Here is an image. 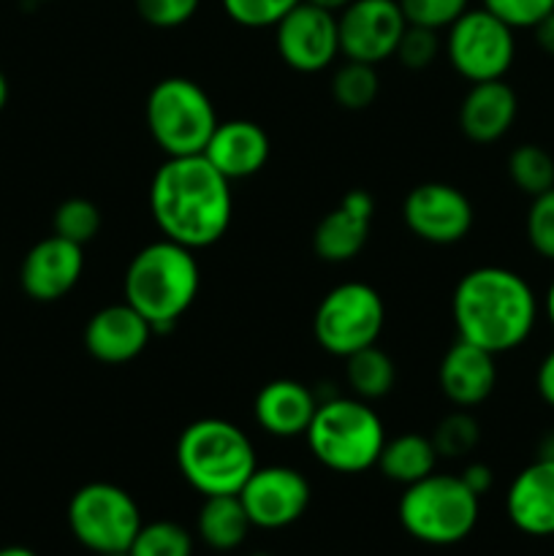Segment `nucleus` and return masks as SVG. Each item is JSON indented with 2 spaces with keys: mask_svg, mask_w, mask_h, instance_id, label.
Instances as JSON below:
<instances>
[{
  "mask_svg": "<svg viewBox=\"0 0 554 556\" xmlns=\"http://www.w3.org/2000/svg\"><path fill=\"white\" fill-rule=\"evenodd\" d=\"M150 212L163 239L193 253L212 248L231 226V182L204 155L166 157L152 174Z\"/></svg>",
  "mask_w": 554,
  "mask_h": 556,
  "instance_id": "1",
  "label": "nucleus"
},
{
  "mask_svg": "<svg viewBox=\"0 0 554 556\" xmlns=\"http://www.w3.org/2000/svg\"><path fill=\"white\" fill-rule=\"evenodd\" d=\"M451 315L459 340L500 356L525 345L532 334L538 299L519 271L478 266L456 282Z\"/></svg>",
  "mask_w": 554,
  "mask_h": 556,
  "instance_id": "2",
  "label": "nucleus"
},
{
  "mask_svg": "<svg viewBox=\"0 0 554 556\" xmlns=\"http://www.w3.org/2000/svg\"><path fill=\"white\" fill-rule=\"evenodd\" d=\"M201 271L193 250L158 239L130 258L123 277L125 302L152 326L168 331L193 307L199 296Z\"/></svg>",
  "mask_w": 554,
  "mask_h": 556,
  "instance_id": "3",
  "label": "nucleus"
},
{
  "mask_svg": "<svg viewBox=\"0 0 554 556\" xmlns=\"http://www.w3.org/2000/svg\"><path fill=\"white\" fill-rule=\"evenodd\" d=\"M177 467L188 486L204 497L239 494L259 459L248 434L226 418H199L177 440Z\"/></svg>",
  "mask_w": 554,
  "mask_h": 556,
  "instance_id": "4",
  "label": "nucleus"
},
{
  "mask_svg": "<svg viewBox=\"0 0 554 556\" xmlns=\"http://www.w3.org/2000/svg\"><path fill=\"white\" fill-rule=\"evenodd\" d=\"M310 454L331 472L356 476L378 465L386 445V427L369 402L358 396L335 394L318 402L307 432Z\"/></svg>",
  "mask_w": 554,
  "mask_h": 556,
  "instance_id": "5",
  "label": "nucleus"
},
{
  "mask_svg": "<svg viewBox=\"0 0 554 556\" xmlns=\"http://www.w3.org/2000/svg\"><path fill=\"white\" fill-rule=\"evenodd\" d=\"M481 497L462 481V476H432L411 483L402 492L396 516L402 530L418 543L454 546L465 541L478 525Z\"/></svg>",
  "mask_w": 554,
  "mask_h": 556,
  "instance_id": "6",
  "label": "nucleus"
},
{
  "mask_svg": "<svg viewBox=\"0 0 554 556\" xmlns=\"http://www.w3.org/2000/svg\"><path fill=\"white\" fill-rule=\"evenodd\" d=\"M147 130L166 157L201 155L217 128L212 98L188 76H166L150 90L144 103Z\"/></svg>",
  "mask_w": 554,
  "mask_h": 556,
  "instance_id": "7",
  "label": "nucleus"
},
{
  "mask_svg": "<svg viewBox=\"0 0 554 556\" xmlns=\"http://www.w3.org/2000/svg\"><path fill=\"white\" fill-rule=\"evenodd\" d=\"M386 326V304L367 282H340L318 302L313 315L315 342L337 358L378 345Z\"/></svg>",
  "mask_w": 554,
  "mask_h": 556,
  "instance_id": "8",
  "label": "nucleus"
},
{
  "mask_svg": "<svg viewBox=\"0 0 554 556\" xmlns=\"http://www.w3.org/2000/svg\"><path fill=\"white\" fill-rule=\"evenodd\" d=\"M141 525L136 500L114 483H85L68 503L71 532L98 556L128 552Z\"/></svg>",
  "mask_w": 554,
  "mask_h": 556,
  "instance_id": "9",
  "label": "nucleus"
},
{
  "mask_svg": "<svg viewBox=\"0 0 554 556\" xmlns=\"http://www.w3.org/2000/svg\"><path fill=\"white\" fill-rule=\"evenodd\" d=\"M445 54L462 79L476 81L503 79L516 58L514 27L481 9H467L445 36Z\"/></svg>",
  "mask_w": 554,
  "mask_h": 556,
  "instance_id": "10",
  "label": "nucleus"
},
{
  "mask_svg": "<svg viewBox=\"0 0 554 556\" xmlns=\"http://www.w3.org/2000/svg\"><path fill=\"white\" fill-rule=\"evenodd\" d=\"M405 27L407 20L396 0H351L337 14L340 54L356 63H383L394 58Z\"/></svg>",
  "mask_w": 554,
  "mask_h": 556,
  "instance_id": "11",
  "label": "nucleus"
},
{
  "mask_svg": "<svg viewBox=\"0 0 554 556\" xmlns=\"http://www.w3.org/2000/svg\"><path fill=\"white\" fill-rule=\"evenodd\" d=\"M275 47L282 63L299 74L329 68L340 54L337 14L302 0L275 25Z\"/></svg>",
  "mask_w": 554,
  "mask_h": 556,
  "instance_id": "12",
  "label": "nucleus"
},
{
  "mask_svg": "<svg viewBox=\"0 0 554 556\" xmlns=\"http://www.w3.org/2000/svg\"><path fill=\"white\" fill-rule=\"evenodd\" d=\"M407 231L429 244H456L476 223L473 201L456 185L421 182L402 201Z\"/></svg>",
  "mask_w": 554,
  "mask_h": 556,
  "instance_id": "13",
  "label": "nucleus"
},
{
  "mask_svg": "<svg viewBox=\"0 0 554 556\" xmlns=\"http://www.w3.org/2000/svg\"><path fill=\"white\" fill-rule=\"evenodd\" d=\"M250 525L259 530H282L304 516L310 505V483L299 470L286 465L255 467L239 489Z\"/></svg>",
  "mask_w": 554,
  "mask_h": 556,
  "instance_id": "14",
  "label": "nucleus"
},
{
  "mask_svg": "<svg viewBox=\"0 0 554 556\" xmlns=\"http://www.w3.org/2000/svg\"><path fill=\"white\" fill-rule=\"evenodd\" d=\"M81 271H85V248L52 233L27 250L20 269V282L22 291L33 302L49 304L68 296L76 282L81 280Z\"/></svg>",
  "mask_w": 554,
  "mask_h": 556,
  "instance_id": "15",
  "label": "nucleus"
},
{
  "mask_svg": "<svg viewBox=\"0 0 554 556\" xmlns=\"http://www.w3.org/2000/svg\"><path fill=\"white\" fill-rule=\"evenodd\" d=\"M375 201L367 190L353 188L340 199V204L320 217L313 231V250L326 264H348L356 258L369 239Z\"/></svg>",
  "mask_w": 554,
  "mask_h": 556,
  "instance_id": "16",
  "label": "nucleus"
},
{
  "mask_svg": "<svg viewBox=\"0 0 554 556\" xmlns=\"http://www.w3.org/2000/svg\"><path fill=\"white\" fill-rule=\"evenodd\" d=\"M152 326L130 307L128 302L101 307L85 326V348L96 362L130 364L147 351L152 340Z\"/></svg>",
  "mask_w": 554,
  "mask_h": 556,
  "instance_id": "17",
  "label": "nucleus"
},
{
  "mask_svg": "<svg viewBox=\"0 0 554 556\" xmlns=\"http://www.w3.org/2000/svg\"><path fill=\"white\" fill-rule=\"evenodd\" d=\"M511 525L532 538L554 535V459L541 456L511 481L505 494Z\"/></svg>",
  "mask_w": 554,
  "mask_h": 556,
  "instance_id": "18",
  "label": "nucleus"
},
{
  "mask_svg": "<svg viewBox=\"0 0 554 556\" xmlns=\"http://www.w3.org/2000/svg\"><path fill=\"white\" fill-rule=\"evenodd\" d=\"M201 155L228 179L255 177L269 161V136L253 119H226L217 123Z\"/></svg>",
  "mask_w": 554,
  "mask_h": 556,
  "instance_id": "19",
  "label": "nucleus"
},
{
  "mask_svg": "<svg viewBox=\"0 0 554 556\" xmlns=\"http://www.w3.org/2000/svg\"><path fill=\"white\" fill-rule=\"evenodd\" d=\"M438 383L451 405L462 407V410L481 405L492 396L494 386H498L494 353L470 345L465 340H456L440 358Z\"/></svg>",
  "mask_w": 554,
  "mask_h": 556,
  "instance_id": "20",
  "label": "nucleus"
},
{
  "mask_svg": "<svg viewBox=\"0 0 554 556\" xmlns=\"http://www.w3.org/2000/svg\"><path fill=\"white\" fill-rule=\"evenodd\" d=\"M315 410H318L315 391L291 378L269 380L266 386H261L253 400L255 424L266 434L280 440L304 438Z\"/></svg>",
  "mask_w": 554,
  "mask_h": 556,
  "instance_id": "21",
  "label": "nucleus"
},
{
  "mask_svg": "<svg viewBox=\"0 0 554 556\" xmlns=\"http://www.w3.org/2000/svg\"><path fill=\"white\" fill-rule=\"evenodd\" d=\"M519 114V98L503 79L470 85L459 106V128L476 144L500 141Z\"/></svg>",
  "mask_w": 554,
  "mask_h": 556,
  "instance_id": "22",
  "label": "nucleus"
},
{
  "mask_svg": "<svg viewBox=\"0 0 554 556\" xmlns=\"http://www.w3.org/2000/svg\"><path fill=\"white\" fill-rule=\"evenodd\" d=\"M196 527L206 546L215 552H231L242 546L253 525L239 494H217V497H204Z\"/></svg>",
  "mask_w": 554,
  "mask_h": 556,
  "instance_id": "23",
  "label": "nucleus"
},
{
  "mask_svg": "<svg viewBox=\"0 0 554 556\" xmlns=\"http://www.w3.org/2000/svg\"><path fill=\"white\" fill-rule=\"evenodd\" d=\"M438 451H435L432 438L424 434H400V438L386 440L383 451L378 456V470L383 472L389 481L411 486V483L421 481V478L432 476L435 465H438Z\"/></svg>",
  "mask_w": 554,
  "mask_h": 556,
  "instance_id": "24",
  "label": "nucleus"
},
{
  "mask_svg": "<svg viewBox=\"0 0 554 556\" xmlns=\"http://www.w3.org/2000/svg\"><path fill=\"white\" fill-rule=\"evenodd\" d=\"M345 380L351 394L358 396V400H383L396 383L394 362L378 345H369L345 358Z\"/></svg>",
  "mask_w": 554,
  "mask_h": 556,
  "instance_id": "25",
  "label": "nucleus"
},
{
  "mask_svg": "<svg viewBox=\"0 0 554 556\" xmlns=\"http://www.w3.org/2000/svg\"><path fill=\"white\" fill-rule=\"evenodd\" d=\"M378 74L375 65L345 60L331 76V98L345 112H364L378 98Z\"/></svg>",
  "mask_w": 554,
  "mask_h": 556,
  "instance_id": "26",
  "label": "nucleus"
},
{
  "mask_svg": "<svg viewBox=\"0 0 554 556\" xmlns=\"http://www.w3.org/2000/svg\"><path fill=\"white\" fill-rule=\"evenodd\" d=\"M508 177L521 193L536 199L554 188V157L541 144H519L508 155Z\"/></svg>",
  "mask_w": 554,
  "mask_h": 556,
  "instance_id": "27",
  "label": "nucleus"
},
{
  "mask_svg": "<svg viewBox=\"0 0 554 556\" xmlns=\"http://www.w3.org/2000/svg\"><path fill=\"white\" fill-rule=\"evenodd\" d=\"M130 556H193V538L177 521H150L141 525L134 543L128 548Z\"/></svg>",
  "mask_w": 554,
  "mask_h": 556,
  "instance_id": "28",
  "label": "nucleus"
},
{
  "mask_svg": "<svg viewBox=\"0 0 554 556\" xmlns=\"http://www.w3.org/2000/svg\"><path fill=\"white\" fill-rule=\"evenodd\" d=\"M101 223V210H98L90 199L74 195V199H65L63 204H58V210H54L52 233L85 248L87 242H92V239L98 237Z\"/></svg>",
  "mask_w": 554,
  "mask_h": 556,
  "instance_id": "29",
  "label": "nucleus"
},
{
  "mask_svg": "<svg viewBox=\"0 0 554 556\" xmlns=\"http://www.w3.org/2000/svg\"><path fill=\"white\" fill-rule=\"evenodd\" d=\"M478 440H481L478 421L470 413L462 410V407L449 413L432 432V445L438 451V456H451V459H459V456L470 454L478 445Z\"/></svg>",
  "mask_w": 554,
  "mask_h": 556,
  "instance_id": "30",
  "label": "nucleus"
},
{
  "mask_svg": "<svg viewBox=\"0 0 554 556\" xmlns=\"http://www.w3.org/2000/svg\"><path fill=\"white\" fill-rule=\"evenodd\" d=\"M396 3L407 25L429 27V30H449L470 9V0H396Z\"/></svg>",
  "mask_w": 554,
  "mask_h": 556,
  "instance_id": "31",
  "label": "nucleus"
},
{
  "mask_svg": "<svg viewBox=\"0 0 554 556\" xmlns=\"http://www.w3.org/2000/svg\"><path fill=\"white\" fill-rule=\"evenodd\" d=\"M302 0H221L231 22L242 27H275Z\"/></svg>",
  "mask_w": 554,
  "mask_h": 556,
  "instance_id": "32",
  "label": "nucleus"
},
{
  "mask_svg": "<svg viewBox=\"0 0 554 556\" xmlns=\"http://www.w3.org/2000/svg\"><path fill=\"white\" fill-rule=\"evenodd\" d=\"M527 242L541 258L554 261V188L532 199L527 212Z\"/></svg>",
  "mask_w": 554,
  "mask_h": 556,
  "instance_id": "33",
  "label": "nucleus"
},
{
  "mask_svg": "<svg viewBox=\"0 0 554 556\" xmlns=\"http://www.w3.org/2000/svg\"><path fill=\"white\" fill-rule=\"evenodd\" d=\"M440 52V38L438 30H429V27L407 25L402 33L400 43H396L394 58L400 60L405 68L411 71H424L438 60Z\"/></svg>",
  "mask_w": 554,
  "mask_h": 556,
  "instance_id": "34",
  "label": "nucleus"
},
{
  "mask_svg": "<svg viewBox=\"0 0 554 556\" xmlns=\"http://www.w3.org/2000/svg\"><path fill=\"white\" fill-rule=\"evenodd\" d=\"M481 3L514 30H525V27L532 30L543 16L554 11V0H481Z\"/></svg>",
  "mask_w": 554,
  "mask_h": 556,
  "instance_id": "35",
  "label": "nucleus"
},
{
  "mask_svg": "<svg viewBox=\"0 0 554 556\" xmlns=\"http://www.w3.org/2000/svg\"><path fill=\"white\" fill-rule=\"evenodd\" d=\"M201 0H136V11L152 27H179L199 11Z\"/></svg>",
  "mask_w": 554,
  "mask_h": 556,
  "instance_id": "36",
  "label": "nucleus"
},
{
  "mask_svg": "<svg viewBox=\"0 0 554 556\" xmlns=\"http://www.w3.org/2000/svg\"><path fill=\"white\" fill-rule=\"evenodd\" d=\"M462 481H465L467 486L478 494V497H483V494L492 489L494 476L487 465H481V462H473V465H467L465 472H462Z\"/></svg>",
  "mask_w": 554,
  "mask_h": 556,
  "instance_id": "37",
  "label": "nucleus"
},
{
  "mask_svg": "<svg viewBox=\"0 0 554 556\" xmlns=\"http://www.w3.org/2000/svg\"><path fill=\"white\" fill-rule=\"evenodd\" d=\"M536 389L549 407H554V351L546 353L536 375Z\"/></svg>",
  "mask_w": 554,
  "mask_h": 556,
  "instance_id": "38",
  "label": "nucleus"
},
{
  "mask_svg": "<svg viewBox=\"0 0 554 556\" xmlns=\"http://www.w3.org/2000/svg\"><path fill=\"white\" fill-rule=\"evenodd\" d=\"M532 33H536L538 47L546 54H554V11L549 16H543V20L532 27Z\"/></svg>",
  "mask_w": 554,
  "mask_h": 556,
  "instance_id": "39",
  "label": "nucleus"
},
{
  "mask_svg": "<svg viewBox=\"0 0 554 556\" xmlns=\"http://www.w3.org/2000/svg\"><path fill=\"white\" fill-rule=\"evenodd\" d=\"M304 3H313V5H318V9L331 11V14H340V11L345 9L351 0H304Z\"/></svg>",
  "mask_w": 554,
  "mask_h": 556,
  "instance_id": "40",
  "label": "nucleus"
},
{
  "mask_svg": "<svg viewBox=\"0 0 554 556\" xmlns=\"http://www.w3.org/2000/svg\"><path fill=\"white\" fill-rule=\"evenodd\" d=\"M543 309H546V318L554 329V280H552V286H549L546 299H543Z\"/></svg>",
  "mask_w": 554,
  "mask_h": 556,
  "instance_id": "41",
  "label": "nucleus"
},
{
  "mask_svg": "<svg viewBox=\"0 0 554 556\" xmlns=\"http://www.w3.org/2000/svg\"><path fill=\"white\" fill-rule=\"evenodd\" d=\"M0 556H38V554L30 552V548H25V546H5V548H0Z\"/></svg>",
  "mask_w": 554,
  "mask_h": 556,
  "instance_id": "42",
  "label": "nucleus"
},
{
  "mask_svg": "<svg viewBox=\"0 0 554 556\" xmlns=\"http://www.w3.org/2000/svg\"><path fill=\"white\" fill-rule=\"evenodd\" d=\"M5 103H9V79H5V74L0 71V112L5 109Z\"/></svg>",
  "mask_w": 554,
  "mask_h": 556,
  "instance_id": "43",
  "label": "nucleus"
},
{
  "mask_svg": "<svg viewBox=\"0 0 554 556\" xmlns=\"http://www.w3.org/2000/svg\"><path fill=\"white\" fill-rule=\"evenodd\" d=\"M541 456H552V459H554V440H552V443H549L546 445V451H543V454Z\"/></svg>",
  "mask_w": 554,
  "mask_h": 556,
  "instance_id": "44",
  "label": "nucleus"
},
{
  "mask_svg": "<svg viewBox=\"0 0 554 556\" xmlns=\"http://www.w3.org/2000/svg\"><path fill=\"white\" fill-rule=\"evenodd\" d=\"M101 556H130L128 552H117V554H101Z\"/></svg>",
  "mask_w": 554,
  "mask_h": 556,
  "instance_id": "45",
  "label": "nucleus"
},
{
  "mask_svg": "<svg viewBox=\"0 0 554 556\" xmlns=\"http://www.w3.org/2000/svg\"><path fill=\"white\" fill-rule=\"evenodd\" d=\"M250 556H272V554H250Z\"/></svg>",
  "mask_w": 554,
  "mask_h": 556,
  "instance_id": "46",
  "label": "nucleus"
}]
</instances>
